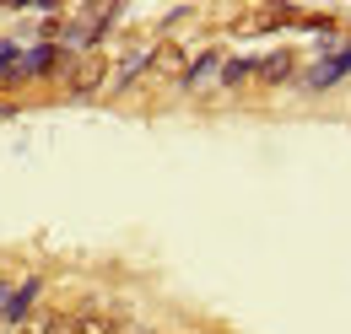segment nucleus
Segmentation results:
<instances>
[{"label": "nucleus", "instance_id": "nucleus-1", "mask_svg": "<svg viewBox=\"0 0 351 334\" xmlns=\"http://www.w3.org/2000/svg\"><path fill=\"white\" fill-rule=\"evenodd\" d=\"M54 81L65 86V97H103V92H108V54H103V49H97V54H82V60L60 54Z\"/></svg>", "mask_w": 351, "mask_h": 334}, {"label": "nucleus", "instance_id": "nucleus-2", "mask_svg": "<svg viewBox=\"0 0 351 334\" xmlns=\"http://www.w3.org/2000/svg\"><path fill=\"white\" fill-rule=\"evenodd\" d=\"M38 296H44V275H27V281L11 292V307H5L0 329H27V318L38 313Z\"/></svg>", "mask_w": 351, "mask_h": 334}, {"label": "nucleus", "instance_id": "nucleus-3", "mask_svg": "<svg viewBox=\"0 0 351 334\" xmlns=\"http://www.w3.org/2000/svg\"><path fill=\"white\" fill-rule=\"evenodd\" d=\"M221 65H227V49H221V43H211V49H206V54H200L184 76H178V92H206L211 81H221Z\"/></svg>", "mask_w": 351, "mask_h": 334}, {"label": "nucleus", "instance_id": "nucleus-4", "mask_svg": "<svg viewBox=\"0 0 351 334\" xmlns=\"http://www.w3.org/2000/svg\"><path fill=\"white\" fill-rule=\"evenodd\" d=\"M184 70H189V54H184V43H152L146 81H178Z\"/></svg>", "mask_w": 351, "mask_h": 334}, {"label": "nucleus", "instance_id": "nucleus-5", "mask_svg": "<svg viewBox=\"0 0 351 334\" xmlns=\"http://www.w3.org/2000/svg\"><path fill=\"white\" fill-rule=\"evenodd\" d=\"M298 76V49H270L265 60H254V81L260 86H287Z\"/></svg>", "mask_w": 351, "mask_h": 334}, {"label": "nucleus", "instance_id": "nucleus-6", "mask_svg": "<svg viewBox=\"0 0 351 334\" xmlns=\"http://www.w3.org/2000/svg\"><path fill=\"white\" fill-rule=\"evenodd\" d=\"M71 334H125V324L108 307H76L71 313Z\"/></svg>", "mask_w": 351, "mask_h": 334}, {"label": "nucleus", "instance_id": "nucleus-7", "mask_svg": "<svg viewBox=\"0 0 351 334\" xmlns=\"http://www.w3.org/2000/svg\"><path fill=\"white\" fill-rule=\"evenodd\" d=\"M341 76H346V70H341V65H335V54H330V60H319L313 70H303V76H298V86H303V92H330Z\"/></svg>", "mask_w": 351, "mask_h": 334}, {"label": "nucleus", "instance_id": "nucleus-8", "mask_svg": "<svg viewBox=\"0 0 351 334\" xmlns=\"http://www.w3.org/2000/svg\"><path fill=\"white\" fill-rule=\"evenodd\" d=\"M27 334H71V307H44L27 318Z\"/></svg>", "mask_w": 351, "mask_h": 334}, {"label": "nucleus", "instance_id": "nucleus-9", "mask_svg": "<svg viewBox=\"0 0 351 334\" xmlns=\"http://www.w3.org/2000/svg\"><path fill=\"white\" fill-rule=\"evenodd\" d=\"M243 81H254V60H227L221 65V86H243Z\"/></svg>", "mask_w": 351, "mask_h": 334}, {"label": "nucleus", "instance_id": "nucleus-10", "mask_svg": "<svg viewBox=\"0 0 351 334\" xmlns=\"http://www.w3.org/2000/svg\"><path fill=\"white\" fill-rule=\"evenodd\" d=\"M11 292H16V286H11L5 275H0V318H5V307H11Z\"/></svg>", "mask_w": 351, "mask_h": 334}, {"label": "nucleus", "instance_id": "nucleus-11", "mask_svg": "<svg viewBox=\"0 0 351 334\" xmlns=\"http://www.w3.org/2000/svg\"><path fill=\"white\" fill-rule=\"evenodd\" d=\"M125 334H157V329H125Z\"/></svg>", "mask_w": 351, "mask_h": 334}, {"label": "nucleus", "instance_id": "nucleus-12", "mask_svg": "<svg viewBox=\"0 0 351 334\" xmlns=\"http://www.w3.org/2000/svg\"><path fill=\"white\" fill-rule=\"evenodd\" d=\"M0 334H5V329H0Z\"/></svg>", "mask_w": 351, "mask_h": 334}, {"label": "nucleus", "instance_id": "nucleus-13", "mask_svg": "<svg viewBox=\"0 0 351 334\" xmlns=\"http://www.w3.org/2000/svg\"><path fill=\"white\" fill-rule=\"evenodd\" d=\"M22 334H27V329H22Z\"/></svg>", "mask_w": 351, "mask_h": 334}]
</instances>
